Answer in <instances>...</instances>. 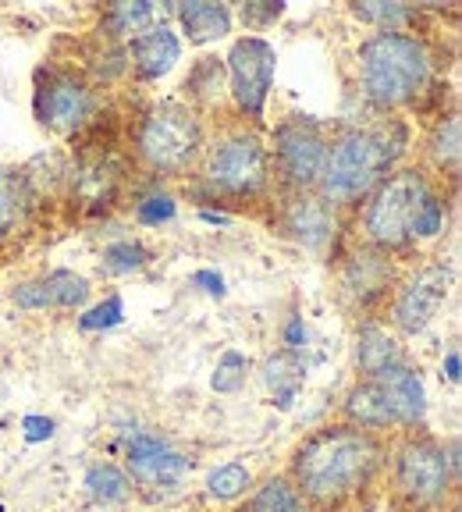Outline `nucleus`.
I'll return each mask as SVG.
<instances>
[{
    "instance_id": "14",
    "label": "nucleus",
    "mask_w": 462,
    "mask_h": 512,
    "mask_svg": "<svg viewBox=\"0 0 462 512\" xmlns=\"http://www.w3.org/2000/svg\"><path fill=\"white\" fill-rule=\"evenodd\" d=\"M192 470V459L164 434L136 431L125 441V473L139 488H178Z\"/></svg>"
},
{
    "instance_id": "22",
    "label": "nucleus",
    "mask_w": 462,
    "mask_h": 512,
    "mask_svg": "<svg viewBox=\"0 0 462 512\" xmlns=\"http://www.w3.org/2000/svg\"><path fill=\"white\" fill-rule=\"evenodd\" d=\"M178 22H182V32L189 36V43L203 47V43L224 40L231 32V15L228 4H210V0H192V4H178Z\"/></svg>"
},
{
    "instance_id": "12",
    "label": "nucleus",
    "mask_w": 462,
    "mask_h": 512,
    "mask_svg": "<svg viewBox=\"0 0 462 512\" xmlns=\"http://www.w3.org/2000/svg\"><path fill=\"white\" fill-rule=\"evenodd\" d=\"M395 288H399V267H395L391 253L356 246L342 256V264H338V296L356 313H367V320H377L370 313L384 310Z\"/></svg>"
},
{
    "instance_id": "26",
    "label": "nucleus",
    "mask_w": 462,
    "mask_h": 512,
    "mask_svg": "<svg viewBox=\"0 0 462 512\" xmlns=\"http://www.w3.org/2000/svg\"><path fill=\"white\" fill-rule=\"evenodd\" d=\"M82 488H86V495L100 505H121V502L132 498V480H128L125 466H118V463L89 466Z\"/></svg>"
},
{
    "instance_id": "30",
    "label": "nucleus",
    "mask_w": 462,
    "mask_h": 512,
    "mask_svg": "<svg viewBox=\"0 0 462 512\" xmlns=\"http://www.w3.org/2000/svg\"><path fill=\"white\" fill-rule=\"evenodd\" d=\"M150 260V253H146L139 242H114V246L104 249V267L111 274H128V271H139V267Z\"/></svg>"
},
{
    "instance_id": "38",
    "label": "nucleus",
    "mask_w": 462,
    "mask_h": 512,
    "mask_svg": "<svg viewBox=\"0 0 462 512\" xmlns=\"http://www.w3.org/2000/svg\"><path fill=\"white\" fill-rule=\"evenodd\" d=\"M178 512H200V509H178Z\"/></svg>"
},
{
    "instance_id": "7",
    "label": "nucleus",
    "mask_w": 462,
    "mask_h": 512,
    "mask_svg": "<svg viewBox=\"0 0 462 512\" xmlns=\"http://www.w3.org/2000/svg\"><path fill=\"white\" fill-rule=\"evenodd\" d=\"M207 146V121L182 100H153L136 121L132 150L157 178H185L200 168Z\"/></svg>"
},
{
    "instance_id": "13",
    "label": "nucleus",
    "mask_w": 462,
    "mask_h": 512,
    "mask_svg": "<svg viewBox=\"0 0 462 512\" xmlns=\"http://www.w3.org/2000/svg\"><path fill=\"white\" fill-rule=\"evenodd\" d=\"M274 224L285 239L306 249H327L338 235V214L317 196L306 192H274Z\"/></svg>"
},
{
    "instance_id": "28",
    "label": "nucleus",
    "mask_w": 462,
    "mask_h": 512,
    "mask_svg": "<svg viewBox=\"0 0 462 512\" xmlns=\"http://www.w3.org/2000/svg\"><path fill=\"white\" fill-rule=\"evenodd\" d=\"M349 15L359 22L374 25V29L388 32H409V25L420 22V8H409V4H381V0H370V4H349Z\"/></svg>"
},
{
    "instance_id": "29",
    "label": "nucleus",
    "mask_w": 462,
    "mask_h": 512,
    "mask_svg": "<svg viewBox=\"0 0 462 512\" xmlns=\"http://www.w3.org/2000/svg\"><path fill=\"white\" fill-rule=\"evenodd\" d=\"M246 374H249V360L242 356V352H235V349H228L217 360V367H214V392H239L242 384H246Z\"/></svg>"
},
{
    "instance_id": "4",
    "label": "nucleus",
    "mask_w": 462,
    "mask_h": 512,
    "mask_svg": "<svg viewBox=\"0 0 462 512\" xmlns=\"http://www.w3.org/2000/svg\"><path fill=\"white\" fill-rule=\"evenodd\" d=\"M459 438L441 441L427 427L391 438L384 498L391 512H448L459 502Z\"/></svg>"
},
{
    "instance_id": "25",
    "label": "nucleus",
    "mask_w": 462,
    "mask_h": 512,
    "mask_svg": "<svg viewBox=\"0 0 462 512\" xmlns=\"http://www.w3.org/2000/svg\"><path fill=\"white\" fill-rule=\"evenodd\" d=\"M203 491H207L210 502L231 505V502H239L242 495L253 491V473H249V466L239 463V459H228V463L214 466V470L207 473Z\"/></svg>"
},
{
    "instance_id": "15",
    "label": "nucleus",
    "mask_w": 462,
    "mask_h": 512,
    "mask_svg": "<svg viewBox=\"0 0 462 512\" xmlns=\"http://www.w3.org/2000/svg\"><path fill=\"white\" fill-rule=\"evenodd\" d=\"M342 424L363 427V431L374 434H399V416L391 406L388 384L384 377H359L342 399Z\"/></svg>"
},
{
    "instance_id": "8",
    "label": "nucleus",
    "mask_w": 462,
    "mask_h": 512,
    "mask_svg": "<svg viewBox=\"0 0 462 512\" xmlns=\"http://www.w3.org/2000/svg\"><path fill=\"white\" fill-rule=\"evenodd\" d=\"M327 136H331V128L320 125L310 114H288L271 128L267 157H271L274 192L317 189L320 168L327 157Z\"/></svg>"
},
{
    "instance_id": "36",
    "label": "nucleus",
    "mask_w": 462,
    "mask_h": 512,
    "mask_svg": "<svg viewBox=\"0 0 462 512\" xmlns=\"http://www.w3.org/2000/svg\"><path fill=\"white\" fill-rule=\"evenodd\" d=\"M192 281H200V285H210V288H207L210 296H217V299L224 296V281L217 278V274H210V271H200V274H192Z\"/></svg>"
},
{
    "instance_id": "6",
    "label": "nucleus",
    "mask_w": 462,
    "mask_h": 512,
    "mask_svg": "<svg viewBox=\"0 0 462 512\" xmlns=\"http://www.w3.org/2000/svg\"><path fill=\"white\" fill-rule=\"evenodd\" d=\"M434 192H438V182L420 164H399L356 207V228L363 246L381 249V253L391 256L413 249V232L416 221H420V210L427 207Z\"/></svg>"
},
{
    "instance_id": "9",
    "label": "nucleus",
    "mask_w": 462,
    "mask_h": 512,
    "mask_svg": "<svg viewBox=\"0 0 462 512\" xmlns=\"http://www.w3.org/2000/svg\"><path fill=\"white\" fill-rule=\"evenodd\" d=\"M32 114L54 136H75L96 114V89L72 64H43L32 86Z\"/></svg>"
},
{
    "instance_id": "20",
    "label": "nucleus",
    "mask_w": 462,
    "mask_h": 512,
    "mask_svg": "<svg viewBox=\"0 0 462 512\" xmlns=\"http://www.w3.org/2000/svg\"><path fill=\"white\" fill-rule=\"evenodd\" d=\"M182 104H189L192 111L207 118L217 107L228 100V75H224V57L203 54L200 61L192 64L189 75L182 82Z\"/></svg>"
},
{
    "instance_id": "2",
    "label": "nucleus",
    "mask_w": 462,
    "mask_h": 512,
    "mask_svg": "<svg viewBox=\"0 0 462 512\" xmlns=\"http://www.w3.org/2000/svg\"><path fill=\"white\" fill-rule=\"evenodd\" d=\"M406 150L409 125L395 114L331 128L324 168H320L317 178V196L335 214L356 210L377 182H384L391 171L399 168Z\"/></svg>"
},
{
    "instance_id": "17",
    "label": "nucleus",
    "mask_w": 462,
    "mask_h": 512,
    "mask_svg": "<svg viewBox=\"0 0 462 512\" xmlns=\"http://www.w3.org/2000/svg\"><path fill=\"white\" fill-rule=\"evenodd\" d=\"M89 299V281L75 271H50L11 288V303L22 310H75Z\"/></svg>"
},
{
    "instance_id": "1",
    "label": "nucleus",
    "mask_w": 462,
    "mask_h": 512,
    "mask_svg": "<svg viewBox=\"0 0 462 512\" xmlns=\"http://www.w3.org/2000/svg\"><path fill=\"white\" fill-rule=\"evenodd\" d=\"M391 438L352 424H324L306 434L285 477L310 512H363L384 495Z\"/></svg>"
},
{
    "instance_id": "39",
    "label": "nucleus",
    "mask_w": 462,
    "mask_h": 512,
    "mask_svg": "<svg viewBox=\"0 0 462 512\" xmlns=\"http://www.w3.org/2000/svg\"><path fill=\"white\" fill-rule=\"evenodd\" d=\"M231 512H242V509H231Z\"/></svg>"
},
{
    "instance_id": "18",
    "label": "nucleus",
    "mask_w": 462,
    "mask_h": 512,
    "mask_svg": "<svg viewBox=\"0 0 462 512\" xmlns=\"http://www.w3.org/2000/svg\"><path fill=\"white\" fill-rule=\"evenodd\" d=\"M459 160H462V121L459 111H441L438 121L427 128L423 136V164L420 168L434 178V182H455L459 178Z\"/></svg>"
},
{
    "instance_id": "19",
    "label": "nucleus",
    "mask_w": 462,
    "mask_h": 512,
    "mask_svg": "<svg viewBox=\"0 0 462 512\" xmlns=\"http://www.w3.org/2000/svg\"><path fill=\"white\" fill-rule=\"evenodd\" d=\"M406 363V349H402V338L381 324V320H367L356 335V370L359 377H377L391 367H402Z\"/></svg>"
},
{
    "instance_id": "24",
    "label": "nucleus",
    "mask_w": 462,
    "mask_h": 512,
    "mask_svg": "<svg viewBox=\"0 0 462 512\" xmlns=\"http://www.w3.org/2000/svg\"><path fill=\"white\" fill-rule=\"evenodd\" d=\"M242 512H310V505L292 488V480L285 473H274L260 488L249 491V505Z\"/></svg>"
},
{
    "instance_id": "34",
    "label": "nucleus",
    "mask_w": 462,
    "mask_h": 512,
    "mask_svg": "<svg viewBox=\"0 0 462 512\" xmlns=\"http://www.w3.org/2000/svg\"><path fill=\"white\" fill-rule=\"evenodd\" d=\"M136 217L143 224L168 221V217H175V200H171V196H150V200L136 203Z\"/></svg>"
},
{
    "instance_id": "3",
    "label": "nucleus",
    "mask_w": 462,
    "mask_h": 512,
    "mask_svg": "<svg viewBox=\"0 0 462 512\" xmlns=\"http://www.w3.org/2000/svg\"><path fill=\"white\" fill-rule=\"evenodd\" d=\"M359 93L374 111L399 114L420 107L438 79V54L427 36L377 29L359 43Z\"/></svg>"
},
{
    "instance_id": "23",
    "label": "nucleus",
    "mask_w": 462,
    "mask_h": 512,
    "mask_svg": "<svg viewBox=\"0 0 462 512\" xmlns=\"http://www.w3.org/2000/svg\"><path fill=\"white\" fill-rule=\"evenodd\" d=\"M303 374H306V363L299 360V352H292V349H281L278 356H271V360L263 363V381H267V388L274 392L278 409H292L295 392H299V384H303Z\"/></svg>"
},
{
    "instance_id": "35",
    "label": "nucleus",
    "mask_w": 462,
    "mask_h": 512,
    "mask_svg": "<svg viewBox=\"0 0 462 512\" xmlns=\"http://www.w3.org/2000/svg\"><path fill=\"white\" fill-rule=\"evenodd\" d=\"M22 427H25V441H47L54 434V420H47V416H25Z\"/></svg>"
},
{
    "instance_id": "31",
    "label": "nucleus",
    "mask_w": 462,
    "mask_h": 512,
    "mask_svg": "<svg viewBox=\"0 0 462 512\" xmlns=\"http://www.w3.org/2000/svg\"><path fill=\"white\" fill-rule=\"evenodd\" d=\"M281 15H285V0H256V4H242L239 8V18L249 29V36L271 29Z\"/></svg>"
},
{
    "instance_id": "16",
    "label": "nucleus",
    "mask_w": 462,
    "mask_h": 512,
    "mask_svg": "<svg viewBox=\"0 0 462 512\" xmlns=\"http://www.w3.org/2000/svg\"><path fill=\"white\" fill-rule=\"evenodd\" d=\"M182 57V40L175 36L171 25H150L146 32L132 36L125 47V68L132 72V79L139 82H157L171 72Z\"/></svg>"
},
{
    "instance_id": "37",
    "label": "nucleus",
    "mask_w": 462,
    "mask_h": 512,
    "mask_svg": "<svg viewBox=\"0 0 462 512\" xmlns=\"http://www.w3.org/2000/svg\"><path fill=\"white\" fill-rule=\"evenodd\" d=\"M445 377L452 384H459V349L448 352V363H445Z\"/></svg>"
},
{
    "instance_id": "32",
    "label": "nucleus",
    "mask_w": 462,
    "mask_h": 512,
    "mask_svg": "<svg viewBox=\"0 0 462 512\" xmlns=\"http://www.w3.org/2000/svg\"><path fill=\"white\" fill-rule=\"evenodd\" d=\"M445 214H448V203L445 196H441V189L434 192L431 200H427V207L420 210V221H416V232L413 239L423 242V239H438L441 232H445Z\"/></svg>"
},
{
    "instance_id": "11",
    "label": "nucleus",
    "mask_w": 462,
    "mask_h": 512,
    "mask_svg": "<svg viewBox=\"0 0 462 512\" xmlns=\"http://www.w3.org/2000/svg\"><path fill=\"white\" fill-rule=\"evenodd\" d=\"M452 285H455L452 264H423L406 281H399V288L391 292L388 306H384L391 331L399 338L423 335L434 324V317L441 313Z\"/></svg>"
},
{
    "instance_id": "10",
    "label": "nucleus",
    "mask_w": 462,
    "mask_h": 512,
    "mask_svg": "<svg viewBox=\"0 0 462 512\" xmlns=\"http://www.w3.org/2000/svg\"><path fill=\"white\" fill-rule=\"evenodd\" d=\"M274 68H278V50L263 36H239L224 57V75H228V100L231 114L249 125L263 128V111L271 100Z\"/></svg>"
},
{
    "instance_id": "27",
    "label": "nucleus",
    "mask_w": 462,
    "mask_h": 512,
    "mask_svg": "<svg viewBox=\"0 0 462 512\" xmlns=\"http://www.w3.org/2000/svg\"><path fill=\"white\" fill-rule=\"evenodd\" d=\"M153 25V4L150 0H136V4H111L100 15V29L107 40H132L139 32Z\"/></svg>"
},
{
    "instance_id": "21",
    "label": "nucleus",
    "mask_w": 462,
    "mask_h": 512,
    "mask_svg": "<svg viewBox=\"0 0 462 512\" xmlns=\"http://www.w3.org/2000/svg\"><path fill=\"white\" fill-rule=\"evenodd\" d=\"M32 214V189L29 175L18 168L0 164V242H11Z\"/></svg>"
},
{
    "instance_id": "5",
    "label": "nucleus",
    "mask_w": 462,
    "mask_h": 512,
    "mask_svg": "<svg viewBox=\"0 0 462 512\" xmlns=\"http://www.w3.org/2000/svg\"><path fill=\"white\" fill-rule=\"evenodd\" d=\"M200 178L214 200L228 207H249V203L271 200L274 178L271 157H267V136L260 125H249L242 118H217L207 128Z\"/></svg>"
},
{
    "instance_id": "33",
    "label": "nucleus",
    "mask_w": 462,
    "mask_h": 512,
    "mask_svg": "<svg viewBox=\"0 0 462 512\" xmlns=\"http://www.w3.org/2000/svg\"><path fill=\"white\" fill-rule=\"evenodd\" d=\"M114 324H121V296L114 292V296H107L100 306H93L89 313H82L79 317V328L82 331H96V328H114Z\"/></svg>"
}]
</instances>
